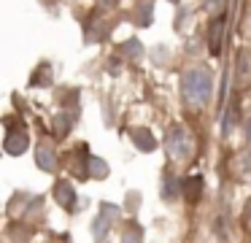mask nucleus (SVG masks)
<instances>
[{
  "instance_id": "obj_11",
  "label": "nucleus",
  "mask_w": 251,
  "mask_h": 243,
  "mask_svg": "<svg viewBox=\"0 0 251 243\" xmlns=\"http://www.w3.org/2000/svg\"><path fill=\"white\" fill-rule=\"evenodd\" d=\"M89 176L92 178H105L108 176V165H105L103 160H98V157H89Z\"/></svg>"
},
{
  "instance_id": "obj_20",
  "label": "nucleus",
  "mask_w": 251,
  "mask_h": 243,
  "mask_svg": "<svg viewBox=\"0 0 251 243\" xmlns=\"http://www.w3.org/2000/svg\"><path fill=\"white\" fill-rule=\"evenodd\" d=\"M173 3H178V0H173Z\"/></svg>"
},
{
  "instance_id": "obj_5",
  "label": "nucleus",
  "mask_w": 251,
  "mask_h": 243,
  "mask_svg": "<svg viewBox=\"0 0 251 243\" xmlns=\"http://www.w3.org/2000/svg\"><path fill=\"white\" fill-rule=\"evenodd\" d=\"M54 197L62 208H73V205H76V189L68 181H57L54 184Z\"/></svg>"
},
{
  "instance_id": "obj_7",
  "label": "nucleus",
  "mask_w": 251,
  "mask_h": 243,
  "mask_svg": "<svg viewBox=\"0 0 251 243\" xmlns=\"http://www.w3.org/2000/svg\"><path fill=\"white\" fill-rule=\"evenodd\" d=\"M30 140L25 133H8L6 135V151L8 154H22V151H27Z\"/></svg>"
},
{
  "instance_id": "obj_16",
  "label": "nucleus",
  "mask_w": 251,
  "mask_h": 243,
  "mask_svg": "<svg viewBox=\"0 0 251 243\" xmlns=\"http://www.w3.org/2000/svg\"><path fill=\"white\" fill-rule=\"evenodd\" d=\"M238 79L243 81H251V57L249 54H243V59H240V73H238Z\"/></svg>"
},
{
  "instance_id": "obj_2",
  "label": "nucleus",
  "mask_w": 251,
  "mask_h": 243,
  "mask_svg": "<svg viewBox=\"0 0 251 243\" xmlns=\"http://www.w3.org/2000/svg\"><path fill=\"white\" fill-rule=\"evenodd\" d=\"M165 146H168V154L173 157V160H189V157L195 154V138H192V133L184 130L181 124H176L168 133Z\"/></svg>"
},
{
  "instance_id": "obj_4",
  "label": "nucleus",
  "mask_w": 251,
  "mask_h": 243,
  "mask_svg": "<svg viewBox=\"0 0 251 243\" xmlns=\"http://www.w3.org/2000/svg\"><path fill=\"white\" fill-rule=\"evenodd\" d=\"M35 162H38L41 170L54 173L57 170V154H54V149H51L49 143H44V140H41L38 149H35Z\"/></svg>"
},
{
  "instance_id": "obj_8",
  "label": "nucleus",
  "mask_w": 251,
  "mask_h": 243,
  "mask_svg": "<svg viewBox=\"0 0 251 243\" xmlns=\"http://www.w3.org/2000/svg\"><path fill=\"white\" fill-rule=\"evenodd\" d=\"M222 35H224V22L222 19H213L211 22V38H208L211 54H222Z\"/></svg>"
},
{
  "instance_id": "obj_13",
  "label": "nucleus",
  "mask_w": 251,
  "mask_h": 243,
  "mask_svg": "<svg viewBox=\"0 0 251 243\" xmlns=\"http://www.w3.org/2000/svg\"><path fill=\"white\" fill-rule=\"evenodd\" d=\"M41 84H44V86L51 84V68H49V65H46V68H41L38 73L33 76V86H41Z\"/></svg>"
},
{
  "instance_id": "obj_6",
  "label": "nucleus",
  "mask_w": 251,
  "mask_h": 243,
  "mask_svg": "<svg viewBox=\"0 0 251 243\" xmlns=\"http://www.w3.org/2000/svg\"><path fill=\"white\" fill-rule=\"evenodd\" d=\"M130 138L135 140V146L141 151H154V149H157V140H154L151 130H146V127H135L130 133Z\"/></svg>"
},
{
  "instance_id": "obj_15",
  "label": "nucleus",
  "mask_w": 251,
  "mask_h": 243,
  "mask_svg": "<svg viewBox=\"0 0 251 243\" xmlns=\"http://www.w3.org/2000/svg\"><path fill=\"white\" fill-rule=\"evenodd\" d=\"M178 189H184V184H178L176 178H168V181H165V192H162V197H165V200L176 197V194H178Z\"/></svg>"
},
{
  "instance_id": "obj_14",
  "label": "nucleus",
  "mask_w": 251,
  "mask_h": 243,
  "mask_svg": "<svg viewBox=\"0 0 251 243\" xmlns=\"http://www.w3.org/2000/svg\"><path fill=\"white\" fill-rule=\"evenodd\" d=\"M54 130H57V135H60V138H65L68 133H71V116H57L54 119Z\"/></svg>"
},
{
  "instance_id": "obj_10",
  "label": "nucleus",
  "mask_w": 251,
  "mask_h": 243,
  "mask_svg": "<svg viewBox=\"0 0 251 243\" xmlns=\"http://www.w3.org/2000/svg\"><path fill=\"white\" fill-rule=\"evenodd\" d=\"M235 173H240L243 178H251V151L238 154V160H235Z\"/></svg>"
},
{
  "instance_id": "obj_19",
  "label": "nucleus",
  "mask_w": 251,
  "mask_h": 243,
  "mask_svg": "<svg viewBox=\"0 0 251 243\" xmlns=\"http://www.w3.org/2000/svg\"><path fill=\"white\" fill-rule=\"evenodd\" d=\"M246 140H249V146H251V122L246 124Z\"/></svg>"
},
{
  "instance_id": "obj_9",
  "label": "nucleus",
  "mask_w": 251,
  "mask_h": 243,
  "mask_svg": "<svg viewBox=\"0 0 251 243\" xmlns=\"http://www.w3.org/2000/svg\"><path fill=\"white\" fill-rule=\"evenodd\" d=\"M184 194H186L189 203H197L200 194H202V176H189L186 178L184 181Z\"/></svg>"
},
{
  "instance_id": "obj_12",
  "label": "nucleus",
  "mask_w": 251,
  "mask_h": 243,
  "mask_svg": "<svg viewBox=\"0 0 251 243\" xmlns=\"http://www.w3.org/2000/svg\"><path fill=\"white\" fill-rule=\"evenodd\" d=\"M122 52L130 54L132 59H141V57H143V46H141V41H135V38H130V41L122 46Z\"/></svg>"
},
{
  "instance_id": "obj_1",
  "label": "nucleus",
  "mask_w": 251,
  "mask_h": 243,
  "mask_svg": "<svg viewBox=\"0 0 251 243\" xmlns=\"http://www.w3.org/2000/svg\"><path fill=\"white\" fill-rule=\"evenodd\" d=\"M211 89H213V79L205 68H192L181 76V95L192 108H200L211 100Z\"/></svg>"
},
{
  "instance_id": "obj_3",
  "label": "nucleus",
  "mask_w": 251,
  "mask_h": 243,
  "mask_svg": "<svg viewBox=\"0 0 251 243\" xmlns=\"http://www.w3.org/2000/svg\"><path fill=\"white\" fill-rule=\"evenodd\" d=\"M116 216H119V208H116V205H111V203H103V205H100L98 219L92 221V238H95L98 243L105 241V235H108V230L114 227Z\"/></svg>"
},
{
  "instance_id": "obj_18",
  "label": "nucleus",
  "mask_w": 251,
  "mask_h": 243,
  "mask_svg": "<svg viewBox=\"0 0 251 243\" xmlns=\"http://www.w3.org/2000/svg\"><path fill=\"white\" fill-rule=\"evenodd\" d=\"M149 14H151V5H141V8H138V22H141V25H149Z\"/></svg>"
},
{
  "instance_id": "obj_17",
  "label": "nucleus",
  "mask_w": 251,
  "mask_h": 243,
  "mask_svg": "<svg viewBox=\"0 0 251 243\" xmlns=\"http://www.w3.org/2000/svg\"><path fill=\"white\" fill-rule=\"evenodd\" d=\"M122 243H143V238H141V230H127L125 232V238H122Z\"/></svg>"
}]
</instances>
